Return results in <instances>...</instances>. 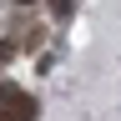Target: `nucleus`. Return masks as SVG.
Here are the masks:
<instances>
[{
    "instance_id": "7ed1b4c3",
    "label": "nucleus",
    "mask_w": 121,
    "mask_h": 121,
    "mask_svg": "<svg viewBox=\"0 0 121 121\" xmlns=\"http://www.w3.org/2000/svg\"><path fill=\"white\" fill-rule=\"evenodd\" d=\"M20 5H35V0H20Z\"/></svg>"
},
{
    "instance_id": "f257e3e1",
    "label": "nucleus",
    "mask_w": 121,
    "mask_h": 121,
    "mask_svg": "<svg viewBox=\"0 0 121 121\" xmlns=\"http://www.w3.org/2000/svg\"><path fill=\"white\" fill-rule=\"evenodd\" d=\"M0 121H35V101L20 96V91H10V96L0 101Z\"/></svg>"
},
{
    "instance_id": "f03ea898",
    "label": "nucleus",
    "mask_w": 121,
    "mask_h": 121,
    "mask_svg": "<svg viewBox=\"0 0 121 121\" xmlns=\"http://www.w3.org/2000/svg\"><path fill=\"white\" fill-rule=\"evenodd\" d=\"M10 91H15V86H5V81H0V101H5V96H10Z\"/></svg>"
}]
</instances>
